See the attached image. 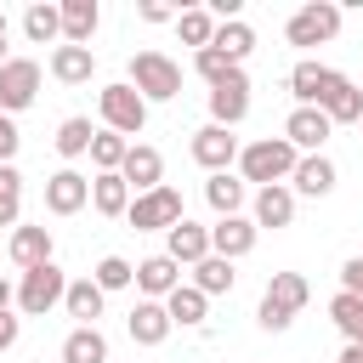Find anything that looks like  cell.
Masks as SVG:
<instances>
[{
  "label": "cell",
  "mask_w": 363,
  "mask_h": 363,
  "mask_svg": "<svg viewBox=\"0 0 363 363\" xmlns=\"http://www.w3.org/2000/svg\"><path fill=\"white\" fill-rule=\"evenodd\" d=\"M357 125H363V119H357Z\"/></svg>",
  "instance_id": "cell-49"
},
{
  "label": "cell",
  "mask_w": 363,
  "mask_h": 363,
  "mask_svg": "<svg viewBox=\"0 0 363 363\" xmlns=\"http://www.w3.org/2000/svg\"><path fill=\"white\" fill-rule=\"evenodd\" d=\"M91 210H96V216H125V210H130V187H125L119 170L91 176Z\"/></svg>",
  "instance_id": "cell-27"
},
{
  "label": "cell",
  "mask_w": 363,
  "mask_h": 363,
  "mask_svg": "<svg viewBox=\"0 0 363 363\" xmlns=\"http://www.w3.org/2000/svg\"><path fill=\"white\" fill-rule=\"evenodd\" d=\"M340 363H363V346H352V340H346V346H340Z\"/></svg>",
  "instance_id": "cell-45"
},
{
  "label": "cell",
  "mask_w": 363,
  "mask_h": 363,
  "mask_svg": "<svg viewBox=\"0 0 363 363\" xmlns=\"http://www.w3.org/2000/svg\"><path fill=\"white\" fill-rule=\"evenodd\" d=\"M125 329H130L136 346H164V340H170V312H164V301H136L130 318H125Z\"/></svg>",
  "instance_id": "cell-19"
},
{
  "label": "cell",
  "mask_w": 363,
  "mask_h": 363,
  "mask_svg": "<svg viewBox=\"0 0 363 363\" xmlns=\"http://www.w3.org/2000/svg\"><path fill=\"white\" fill-rule=\"evenodd\" d=\"M255 221L250 216H221L216 227H210V255H221V261H244L250 250H255Z\"/></svg>",
  "instance_id": "cell-16"
},
{
  "label": "cell",
  "mask_w": 363,
  "mask_h": 363,
  "mask_svg": "<svg viewBox=\"0 0 363 363\" xmlns=\"http://www.w3.org/2000/svg\"><path fill=\"white\" fill-rule=\"evenodd\" d=\"M289 193H295V199H323V193H335V159L301 153L295 170H289Z\"/></svg>",
  "instance_id": "cell-17"
},
{
  "label": "cell",
  "mask_w": 363,
  "mask_h": 363,
  "mask_svg": "<svg viewBox=\"0 0 363 363\" xmlns=\"http://www.w3.org/2000/svg\"><path fill=\"white\" fill-rule=\"evenodd\" d=\"M210 45H216L227 62H238V68H244V57L255 51V28H250L244 17H233V23H216V40H210Z\"/></svg>",
  "instance_id": "cell-29"
},
{
  "label": "cell",
  "mask_w": 363,
  "mask_h": 363,
  "mask_svg": "<svg viewBox=\"0 0 363 363\" xmlns=\"http://www.w3.org/2000/svg\"><path fill=\"white\" fill-rule=\"evenodd\" d=\"M11 301H17V284L0 272V312H11Z\"/></svg>",
  "instance_id": "cell-44"
},
{
  "label": "cell",
  "mask_w": 363,
  "mask_h": 363,
  "mask_svg": "<svg viewBox=\"0 0 363 363\" xmlns=\"http://www.w3.org/2000/svg\"><path fill=\"white\" fill-rule=\"evenodd\" d=\"M340 289H346V295H363V255H352V261L340 267Z\"/></svg>",
  "instance_id": "cell-41"
},
{
  "label": "cell",
  "mask_w": 363,
  "mask_h": 363,
  "mask_svg": "<svg viewBox=\"0 0 363 363\" xmlns=\"http://www.w3.org/2000/svg\"><path fill=\"white\" fill-rule=\"evenodd\" d=\"M91 278H96V289H102V295H113V289H130V284H136V267H130L125 255H102Z\"/></svg>",
  "instance_id": "cell-38"
},
{
  "label": "cell",
  "mask_w": 363,
  "mask_h": 363,
  "mask_svg": "<svg viewBox=\"0 0 363 363\" xmlns=\"http://www.w3.org/2000/svg\"><path fill=\"white\" fill-rule=\"evenodd\" d=\"M85 204H91V176H79L74 164H62V170L45 176V210L51 216H79Z\"/></svg>",
  "instance_id": "cell-11"
},
{
  "label": "cell",
  "mask_w": 363,
  "mask_h": 363,
  "mask_svg": "<svg viewBox=\"0 0 363 363\" xmlns=\"http://www.w3.org/2000/svg\"><path fill=\"white\" fill-rule=\"evenodd\" d=\"M176 284H182V267H176L164 250L147 255V261H136V289H142V301H164Z\"/></svg>",
  "instance_id": "cell-22"
},
{
  "label": "cell",
  "mask_w": 363,
  "mask_h": 363,
  "mask_svg": "<svg viewBox=\"0 0 363 363\" xmlns=\"http://www.w3.org/2000/svg\"><path fill=\"white\" fill-rule=\"evenodd\" d=\"M51 79L57 85H85L91 74H96V51L91 45H51Z\"/></svg>",
  "instance_id": "cell-20"
},
{
  "label": "cell",
  "mask_w": 363,
  "mask_h": 363,
  "mask_svg": "<svg viewBox=\"0 0 363 363\" xmlns=\"http://www.w3.org/2000/svg\"><path fill=\"white\" fill-rule=\"evenodd\" d=\"M62 295H68V272L57 267V261H45V267H28L23 278H17V312L23 318H45L51 306H62Z\"/></svg>",
  "instance_id": "cell-4"
},
{
  "label": "cell",
  "mask_w": 363,
  "mask_h": 363,
  "mask_svg": "<svg viewBox=\"0 0 363 363\" xmlns=\"http://www.w3.org/2000/svg\"><path fill=\"white\" fill-rule=\"evenodd\" d=\"M125 85H130L142 102H176V96H182V68H176L164 51H136Z\"/></svg>",
  "instance_id": "cell-3"
},
{
  "label": "cell",
  "mask_w": 363,
  "mask_h": 363,
  "mask_svg": "<svg viewBox=\"0 0 363 363\" xmlns=\"http://www.w3.org/2000/svg\"><path fill=\"white\" fill-rule=\"evenodd\" d=\"M91 136H96V125H91L85 113H74V119H62V125H57L51 147H57V153L74 164V159H85V153H91Z\"/></svg>",
  "instance_id": "cell-30"
},
{
  "label": "cell",
  "mask_w": 363,
  "mask_h": 363,
  "mask_svg": "<svg viewBox=\"0 0 363 363\" xmlns=\"http://www.w3.org/2000/svg\"><path fill=\"white\" fill-rule=\"evenodd\" d=\"M6 62H11V51H6V40H0V68H6Z\"/></svg>",
  "instance_id": "cell-46"
},
{
  "label": "cell",
  "mask_w": 363,
  "mask_h": 363,
  "mask_svg": "<svg viewBox=\"0 0 363 363\" xmlns=\"http://www.w3.org/2000/svg\"><path fill=\"white\" fill-rule=\"evenodd\" d=\"M96 113H102V130H113V136H142V125H147V102L119 79V85H102L96 91Z\"/></svg>",
  "instance_id": "cell-5"
},
{
  "label": "cell",
  "mask_w": 363,
  "mask_h": 363,
  "mask_svg": "<svg viewBox=\"0 0 363 363\" xmlns=\"http://www.w3.org/2000/svg\"><path fill=\"white\" fill-rule=\"evenodd\" d=\"M125 153H130L125 136H113V130H96V136H91V164H96V176H102V170H119Z\"/></svg>",
  "instance_id": "cell-37"
},
{
  "label": "cell",
  "mask_w": 363,
  "mask_h": 363,
  "mask_svg": "<svg viewBox=\"0 0 363 363\" xmlns=\"http://www.w3.org/2000/svg\"><path fill=\"white\" fill-rule=\"evenodd\" d=\"M187 210H182V193L164 182V187H153V193H136L130 199V210H125V221L136 227V233H170L176 221H182Z\"/></svg>",
  "instance_id": "cell-7"
},
{
  "label": "cell",
  "mask_w": 363,
  "mask_h": 363,
  "mask_svg": "<svg viewBox=\"0 0 363 363\" xmlns=\"http://www.w3.org/2000/svg\"><path fill=\"white\" fill-rule=\"evenodd\" d=\"M357 91H363V79H357Z\"/></svg>",
  "instance_id": "cell-48"
},
{
  "label": "cell",
  "mask_w": 363,
  "mask_h": 363,
  "mask_svg": "<svg viewBox=\"0 0 363 363\" xmlns=\"http://www.w3.org/2000/svg\"><path fill=\"white\" fill-rule=\"evenodd\" d=\"M57 17H62V45H91V34L102 23V6L96 0H62Z\"/></svg>",
  "instance_id": "cell-23"
},
{
  "label": "cell",
  "mask_w": 363,
  "mask_h": 363,
  "mask_svg": "<svg viewBox=\"0 0 363 363\" xmlns=\"http://www.w3.org/2000/svg\"><path fill=\"white\" fill-rule=\"evenodd\" d=\"M329 113L323 108H295L289 119H284V142L295 147V153H323V142H329Z\"/></svg>",
  "instance_id": "cell-15"
},
{
  "label": "cell",
  "mask_w": 363,
  "mask_h": 363,
  "mask_svg": "<svg viewBox=\"0 0 363 363\" xmlns=\"http://www.w3.org/2000/svg\"><path fill=\"white\" fill-rule=\"evenodd\" d=\"M164 312H170V329H199L210 318V295H199L193 284H176L164 295Z\"/></svg>",
  "instance_id": "cell-25"
},
{
  "label": "cell",
  "mask_w": 363,
  "mask_h": 363,
  "mask_svg": "<svg viewBox=\"0 0 363 363\" xmlns=\"http://www.w3.org/2000/svg\"><path fill=\"white\" fill-rule=\"evenodd\" d=\"M34 96H40V62L34 57H11L6 68H0V113H23V108H34Z\"/></svg>",
  "instance_id": "cell-8"
},
{
  "label": "cell",
  "mask_w": 363,
  "mask_h": 363,
  "mask_svg": "<svg viewBox=\"0 0 363 363\" xmlns=\"http://www.w3.org/2000/svg\"><path fill=\"white\" fill-rule=\"evenodd\" d=\"M187 153H193V164H199V170L221 176V170H233V164H238V136H233V130H221V125H199V130H193V142H187Z\"/></svg>",
  "instance_id": "cell-9"
},
{
  "label": "cell",
  "mask_w": 363,
  "mask_h": 363,
  "mask_svg": "<svg viewBox=\"0 0 363 363\" xmlns=\"http://www.w3.org/2000/svg\"><path fill=\"white\" fill-rule=\"evenodd\" d=\"M164 255L176 261V267H199L204 255H210V227H199V221H176L170 233H164Z\"/></svg>",
  "instance_id": "cell-18"
},
{
  "label": "cell",
  "mask_w": 363,
  "mask_h": 363,
  "mask_svg": "<svg viewBox=\"0 0 363 363\" xmlns=\"http://www.w3.org/2000/svg\"><path fill=\"white\" fill-rule=\"evenodd\" d=\"M17 147H23V130H17V119H11V113H0V164H11V159H17Z\"/></svg>",
  "instance_id": "cell-40"
},
{
  "label": "cell",
  "mask_w": 363,
  "mask_h": 363,
  "mask_svg": "<svg viewBox=\"0 0 363 363\" xmlns=\"http://www.w3.org/2000/svg\"><path fill=\"white\" fill-rule=\"evenodd\" d=\"M233 284H238V272H233V261H221V255H204V261L193 267V289H199V295H233Z\"/></svg>",
  "instance_id": "cell-32"
},
{
  "label": "cell",
  "mask_w": 363,
  "mask_h": 363,
  "mask_svg": "<svg viewBox=\"0 0 363 363\" xmlns=\"http://www.w3.org/2000/svg\"><path fill=\"white\" fill-rule=\"evenodd\" d=\"M250 221H255V233H278V227H289V221H295V193H289V182H278V187H255V199H250Z\"/></svg>",
  "instance_id": "cell-14"
},
{
  "label": "cell",
  "mask_w": 363,
  "mask_h": 363,
  "mask_svg": "<svg viewBox=\"0 0 363 363\" xmlns=\"http://www.w3.org/2000/svg\"><path fill=\"white\" fill-rule=\"evenodd\" d=\"M62 363H108V335L102 329H68V340H62Z\"/></svg>",
  "instance_id": "cell-31"
},
{
  "label": "cell",
  "mask_w": 363,
  "mask_h": 363,
  "mask_svg": "<svg viewBox=\"0 0 363 363\" xmlns=\"http://www.w3.org/2000/svg\"><path fill=\"white\" fill-rule=\"evenodd\" d=\"M323 113H329V125H357L363 119V91H357V79H335L329 85V96H323Z\"/></svg>",
  "instance_id": "cell-28"
},
{
  "label": "cell",
  "mask_w": 363,
  "mask_h": 363,
  "mask_svg": "<svg viewBox=\"0 0 363 363\" xmlns=\"http://www.w3.org/2000/svg\"><path fill=\"white\" fill-rule=\"evenodd\" d=\"M244 199H250V187H244L233 170H221V176L204 182V204L216 210V221H221V216H244Z\"/></svg>",
  "instance_id": "cell-26"
},
{
  "label": "cell",
  "mask_w": 363,
  "mask_h": 363,
  "mask_svg": "<svg viewBox=\"0 0 363 363\" xmlns=\"http://www.w3.org/2000/svg\"><path fill=\"white\" fill-rule=\"evenodd\" d=\"M193 68H199V79H204V85H221V79H227L238 62H227L216 45H204V51H193Z\"/></svg>",
  "instance_id": "cell-39"
},
{
  "label": "cell",
  "mask_w": 363,
  "mask_h": 363,
  "mask_svg": "<svg viewBox=\"0 0 363 363\" xmlns=\"http://www.w3.org/2000/svg\"><path fill=\"white\" fill-rule=\"evenodd\" d=\"M17 329H23V318L0 312V352H11V346H17Z\"/></svg>",
  "instance_id": "cell-43"
},
{
  "label": "cell",
  "mask_w": 363,
  "mask_h": 363,
  "mask_svg": "<svg viewBox=\"0 0 363 363\" xmlns=\"http://www.w3.org/2000/svg\"><path fill=\"white\" fill-rule=\"evenodd\" d=\"M335 34H340V6H335V0H306V6L284 23V40L301 45V51H306V45H329Z\"/></svg>",
  "instance_id": "cell-6"
},
{
  "label": "cell",
  "mask_w": 363,
  "mask_h": 363,
  "mask_svg": "<svg viewBox=\"0 0 363 363\" xmlns=\"http://www.w3.org/2000/svg\"><path fill=\"white\" fill-rule=\"evenodd\" d=\"M329 318H335V329H340L352 346H363V295H346V289H340V295L329 301Z\"/></svg>",
  "instance_id": "cell-34"
},
{
  "label": "cell",
  "mask_w": 363,
  "mask_h": 363,
  "mask_svg": "<svg viewBox=\"0 0 363 363\" xmlns=\"http://www.w3.org/2000/svg\"><path fill=\"white\" fill-rule=\"evenodd\" d=\"M6 28H11V23H6V11H0V40H6Z\"/></svg>",
  "instance_id": "cell-47"
},
{
  "label": "cell",
  "mask_w": 363,
  "mask_h": 363,
  "mask_svg": "<svg viewBox=\"0 0 363 363\" xmlns=\"http://www.w3.org/2000/svg\"><path fill=\"white\" fill-rule=\"evenodd\" d=\"M136 17H142V23H176V11H170V6H159V0H142V6H136Z\"/></svg>",
  "instance_id": "cell-42"
},
{
  "label": "cell",
  "mask_w": 363,
  "mask_h": 363,
  "mask_svg": "<svg viewBox=\"0 0 363 363\" xmlns=\"http://www.w3.org/2000/svg\"><path fill=\"white\" fill-rule=\"evenodd\" d=\"M6 255L28 272V267H45L51 261V227H11V238H6Z\"/></svg>",
  "instance_id": "cell-21"
},
{
  "label": "cell",
  "mask_w": 363,
  "mask_h": 363,
  "mask_svg": "<svg viewBox=\"0 0 363 363\" xmlns=\"http://www.w3.org/2000/svg\"><path fill=\"white\" fill-rule=\"evenodd\" d=\"M335 79H340V68H323V62L301 57V62L289 68V96H295V108H323V96H329Z\"/></svg>",
  "instance_id": "cell-12"
},
{
  "label": "cell",
  "mask_w": 363,
  "mask_h": 363,
  "mask_svg": "<svg viewBox=\"0 0 363 363\" xmlns=\"http://www.w3.org/2000/svg\"><path fill=\"white\" fill-rule=\"evenodd\" d=\"M23 34H28L34 45H51V40H62V17H57V6L34 0V6L23 11Z\"/></svg>",
  "instance_id": "cell-33"
},
{
  "label": "cell",
  "mask_w": 363,
  "mask_h": 363,
  "mask_svg": "<svg viewBox=\"0 0 363 363\" xmlns=\"http://www.w3.org/2000/svg\"><path fill=\"white\" fill-rule=\"evenodd\" d=\"M17 216H23V170L0 164V227H17Z\"/></svg>",
  "instance_id": "cell-36"
},
{
  "label": "cell",
  "mask_w": 363,
  "mask_h": 363,
  "mask_svg": "<svg viewBox=\"0 0 363 363\" xmlns=\"http://www.w3.org/2000/svg\"><path fill=\"white\" fill-rule=\"evenodd\" d=\"M119 176H125L130 199H136V193H153V187H164V159H159V147H153V142H130V153H125Z\"/></svg>",
  "instance_id": "cell-13"
},
{
  "label": "cell",
  "mask_w": 363,
  "mask_h": 363,
  "mask_svg": "<svg viewBox=\"0 0 363 363\" xmlns=\"http://www.w3.org/2000/svg\"><path fill=\"white\" fill-rule=\"evenodd\" d=\"M176 34H182L187 45H199V51H204V45L216 40V17H210L204 6H187V11H176Z\"/></svg>",
  "instance_id": "cell-35"
},
{
  "label": "cell",
  "mask_w": 363,
  "mask_h": 363,
  "mask_svg": "<svg viewBox=\"0 0 363 363\" xmlns=\"http://www.w3.org/2000/svg\"><path fill=\"white\" fill-rule=\"evenodd\" d=\"M102 306H108V295L96 289V278H68V295H62V312H68V318H79V329H96V318H102Z\"/></svg>",
  "instance_id": "cell-24"
},
{
  "label": "cell",
  "mask_w": 363,
  "mask_h": 363,
  "mask_svg": "<svg viewBox=\"0 0 363 363\" xmlns=\"http://www.w3.org/2000/svg\"><path fill=\"white\" fill-rule=\"evenodd\" d=\"M312 301V284L301 278V272H272L267 278V289H261V306H255V323L267 329V335H284L289 323H295V312Z\"/></svg>",
  "instance_id": "cell-2"
},
{
  "label": "cell",
  "mask_w": 363,
  "mask_h": 363,
  "mask_svg": "<svg viewBox=\"0 0 363 363\" xmlns=\"http://www.w3.org/2000/svg\"><path fill=\"white\" fill-rule=\"evenodd\" d=\"M244 113H250V74H244V68H233L221 85H210V125L233 130Z\"/></svg>",
  "instance_id": "cell-10"
},
{
  "label": "cell",
  "mask_w": 363,
  "mask_h": 363,
  "mask_svg": "<svg viewBox=\"0 0 363 363\" xmlns=\"http://www.w3.org/2000/svg\"><path fill=\"white\" fill-rule=\"evenodd\" d=\"M295 147L284 142V136H261V142H244L238 147V182L250 187H278V182H289V170H295Z\"/></svg>",
  "instance_id": "cell-1"
}]
</instances>
